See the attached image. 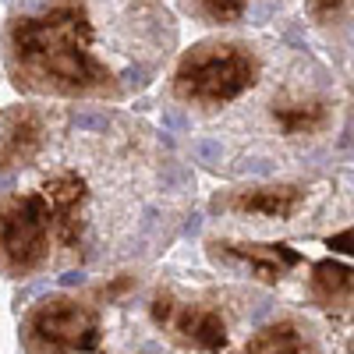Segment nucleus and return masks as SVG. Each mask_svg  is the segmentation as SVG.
Returning <instances> with one entry per match:
<instances>
[{
    "label": "nucleus",
    "mask_w": 354,
    "mask_h": 354,
    "mask_svg": "<svg viewBox=\"0 0 354 354\" xmlns=\"http://www.w3.org/2000/svg\"><path fill=\"white\" fill-rule=\"evenodd\" d=\"M93 21L82 4L50 8L43 15H21L8 28V57L15 82L25 88L61 96H103L117 93V82L93 50Z\"/></svg>",
    "instance_id": "obj_1"
},
{
    "label": "nucleus",
    "mask_w": 354,
    "mask_h": 354,
    "mask_svg": "<svg viewBox=\"0 0 354 354\" xmlns=\"http://www.w3.org/2000/svg\"><path fill=\"white\" fill-rule=\"evenodd\" d=\"M259 82V57L241 43H195L177 61L170 93L192 106H227Z\"/></svg>",
    "instance_id": "obj_2"
},
{
    "label": "nucleus",
    "mask_w": 354,
    "mask_h": 354,
    "mask_svg": "<svg viewBox=\"0 0 354 354\" xmlns=\"http://www.w3.org/2000/svg\"><path fill=\"white\" fill-rule=\"evenodd\" d=\"M100 340V312L71 294H46L21 319L25 354H93Z\"/></svg>",
    "instance_id": "obj_3"
},
{
    "label": "nucleus",
    "mask_w": 354,
    "mask_h": 354,
    "mask_svg": "<svg viewBox=\"0 0 354 354\" xmlns=\"http://www.w3.org/2000/svg\"><path fill=\"white\" fill-rule=\"evenodd\" d=\"M50 209L43 192L0 202V270L8 277H32L50 255Z\"/></svg>",
    "instance_id": "obj_4"
},
{
    "label": "nucleus",
    "mask_w": 354,
    "mask_h": 354,
    "mask_svg": "<svg viewBox=\"0 0 354 354\" xmlns=\"http://www.w3.org/2000/svg\"><path fill=\"white\" fill-rule=\"evenodd\" d=\"M149 319L170 344L185 347V351L223 354L230 344L227 319L213 301H185L170 290H160L149 301Z\"/></svg>",
    "instance_id": "obj_5"
},
{
    "label": "nucleus",
    "mask_w": 354,
    "mask_h": 354,
    "mask_svg": "<svg viewBox=\"0 0 354 354\" xmlns=\"http://www.w3.org/2000/svg\"><path fill=\"white\" fill-rule=\"evenodd\" d=\"M209 259L223 266H241L259 283H280L290 270L301 266V252L290 245H262V241H209Z\"/></svg>",
    "instance_id": "obj_6"
},
{
    "label": "nucleus",
    "mask_w": 354,
    "mask_h": 354,
    "mask_svg": "<svg viewBox=\"0 0 354 354\" xmlns=\"http://www.w3.org/2000/svg\"><path fill=\"white\" fill-rule=\"evenodd\" d=\"M305 188L301 185H255V188H234L213 198L216 213H241L262 220H290L301 209Z\"/></svg>",
    "instance_id": "obj_7"
},
{
    "label": "nucleus",
    "mask_w": 354,
    "mask_h": 354,
    "mask_svg": "<svg viewBox=\"0 0 354 354\" xmlns=\"http://www.w3.org/2000/svg\"><path fill=\"white\" fill-rule=\"evenodd\" d=\"M85 181L78 174L64 170V174H53L50 181L43 185V198H46V209H50V227H53V238L61 241L64 248H78L82 245V205H85Z\"/></svg>",
    "instance_id": "obj_8"
},
{
    "label": "nucleus",
    "mask_w": 354,
    "mask_h": 354,
    "mask_svg": "<svg viewBox=\"0 0 354 354\" xmlns=\"http://www.w3.org/2000/svg\"><path fill=\"white\" fill-rule=\"evenodd\" d=\"M308 301L322 312H354V266L319 259L308 270Z\"/></svg>",
    "instance_id": "obj_9"
},
{
    "label": "nucleus",
    "mask_w": 354,
    "mask_h": 354,
    "mask_svg": "<svg viewBox=\"0 0 354 354\" xmlns=\"http://www.w3.org/2000/svg\"><path fill=\"white\" fill-rule=\"evenodd\" d=\"M43 149V121L32 110H15L0 124V170H18L32 163Z\"/></svg>",
    "instance_id": "obj_10"
},
{
    "label": "nucleus",
    "mask_w": 354,
    "mask_h": 354,
    "mask_svg": "<svg viewBox=\"0 0 354 354\" xmlns=\"http://www.w3.org/2000/svg\"><path fill=\"white\" fill-rule=\"evenodd\" d=\"M245 354H319V347L298 319H273L248 337Z\"/></svg>",
    "instance_id": "obj_11"
},
{
    "label": "nucleus",
    "mask_w": 354,
    "mask_h": 354,
    "mask_svg": "<svg viewBox=\"0 0 354 354\" xmlns=\"http://www.w3.org/2000/svg\"><path fill=\"white\" fill-rule=\"evenodd\" d=\"M273 121L283 135H319L330 124V103L326 100H277Z\"/></svg>",
    "instance_id": "obj_12"
},
{
    "label": "nucleus",
    "mask_w": 354,
    "mask_h": 354,
    "mask_svg": "<svg viewBox=\"0 0 354 354\" xmlns=\"http://www.w3.org/2000/svg\"><path fill=\"white\" fill-rule=\"evenodd\" d=\"M192 11L202 15L209 25H234L248 11V0H192Z\"/></svg>",
    "instance_id": "obj_13"
},
{
    "label": "nucleus",
    "mask_w": 354,
    "mask_h": 354,
    "mask_svg": "<svg viewBox=\"0 0 354 354\" xmlns=\"http://www.w3.org/2000/svg\"><path fill=\"white\" fill-rule=\"evenodd\" d=\"M305 8H308L312 21L326 25V21H333V18L347 8V0H305Z\"/></svg>",
    "instance_id": "obj_14"
},
{
    "label": "nucleus",
    "mask_w": 354,
    "mask_h": 354,
    "mask_svg": "<svg viewBox=\"0 0 354 354\" xmlns=\"http://www.w3.org/2000/svg\"><path fill=\"white\" fill-rule=\"evenodd\" d=\"M71 124H75L78 131H106L110 117H106V113H96V110H82V113L71 117Z\"/></svg>",
    "instance_id": "obj_15"
},
{
    "label": "nucleus",
    "mask_w": 354,
    "mask_h": 354,
    "mask_svg": "<svg viewBox=\"0 0 354 354\" xmlns=\"http://www.w3.org/2000/svg\"><path fill=\"white\" fill-rule=\"evenodd\" d=\"M326 248H333V252H340V255H354V223L344 227V230H337V234H330Z\"/></svg>",
    "instance_id": "obj_16"
},
{
    "label": "nucleus",
    "mask_w": 354,
    "mask_h": 354,
    "mask_svg": "<svg viewBox=\"0 0 354 354\" xmlns=\"http://www.w3.org/2000/svg\"><path fill=\"white\" fill-rule=\"evenodd\" d=\"M135 287V277H117L113 283H103L100 287V298L103 301H117V298H121V294H128Z\"/></svg>",
    "instance_id": "obj_17"
},
{
    "label": "nucleus",
    "mask_w": 354,
    "mask_h": 354,
    "mask_svg": "<svg viewBox=\"0 0 354 354\" xmlns=\"http://www.w3.org/2000/svg\"><path fill=\"white\" fill-rule=\"evenodd\" d=\"M195 149H198V156H202L205 163H209V160H216V156H220V149H216V145H213V142H198V145H195Z\"/></svg>",
    "instance_id": "obj_18"
},
{
    "label": "nucleus",
    "mask_w": 354,
    "mask_h": 354,
    "mask_svg": "<svg viewBox=\"0 0 354 354\" xmlns=\"http://www.w3.org/2000/svg\"><path fill=\"white\" fill-rule=\"evenodd\" d=\"M124 78H128V82H135V85H142V82H145V68H131Z\"/></svg>",
    "instance_id": "obj_19"
},
{
    "label": "nucleus",
    "mask_w": 354,
    "mask_h": 354,
    "mask_svg": "<svg viewBox=\"0 0 354 354\" xmlns=\"http://www.w3.org/2000/svg\"><path fill=\"white\" fill-rule=\"evenodd\" d=\"M28 4H36V0H28ZM43 4H53V8H64V4H82V0H43Z\"/></svg>",
    "instance_id": "obj_20"
},
{
    "label": "nucleus",
    "mask_w": 354,
    "mask_h": 354,
    "mask_svg": "<svg viewBox=\"0 0 354 354\" xmlns=\"http://www.w3.org/2000/svg\"><path fill=\"white\" fill-rule=\"evenodd\" d=\"M61 283H64V287H71V283H82V273H64V277H61Z\"/></svg>",
    "instance_id": "obj_21"
},
{
    "label": "nucleus",
    "mask_w": 354,
    "mask_h": 354,
    "mask_svg": "<svg viewBox=\"0 0 354 354\" xmlns=\"http://www.w3.org/2000/svg\"><path fill=\"white\" fill-rule=\"evenodd\" d=\"M351 354H354V344H351Z\"/></svg>",
    "instance_id": "obj_22"
}]
</instances>
